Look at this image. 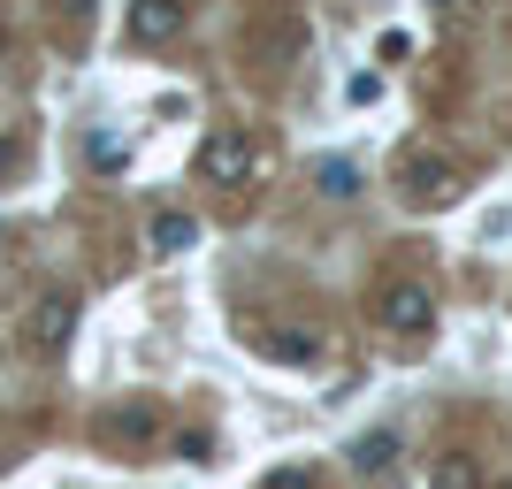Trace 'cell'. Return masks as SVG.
I'll return each mask as SVG.
<instances>
[{
  "mask_svg": "<svg viewBox=\"0 0 512 489\" xmlns=\"http://www.w3.org/2000/svg\"><path fill=\"white\" fill-rule=\"evenodd\" d=\"M398 176H406V199H413V207H428V214L459 199V169H451V153H436V146L398 153Z\"/></svg>",
  "mask_w": 512,
  "mask_h": 489,
  "instance_id": "1",
  "label": "cell"
},
{
  "mask_svg": "<svg viewBox=\"0 0 512 489\" xmlns=\"http://www.w3.org/2000/svg\"><path fill=\"white\" fill-rule=\"evenodd\" d=\"M375 321H383L390 337H428V329H436L428 283H383V291H375Z\"/></svg>",
  "mask_w": 512,
  "mask_h": 489,
  "instance_id": "2",
  "label": "cell"
},
{
  "mask_svg": "<svg viewBox=\"0 0 512 489\" xmlns=\"http://www.w3.org/2000/svg\"><path fill=\"white\" fill-rule=\"evenodd\" d=\"M199 176H207V184H253L260 176V146L245 138V130H214L207 146H199Z\"/></svg>",
  "mask_w": 512,
  "mask_h": 489,
  "instance_id": "3",
  "label": "cell"
},
{
  "mask_svg": "<svg viewBox=\"0 0 512 489\" xmlns=\"http://www.w3.org/2000/svg\"><path fill=\"white\" fill-rule=\"evenodd\" d=\"M23 337H31V352H62V344L77 337V298H69V291L39 298V306H31V329H23Z\"/></svg>",
  "mask_w": 512,
  "mask_h": 489,
  "instance_id": "4",
  "label": "cell"
},
{
  "mask_svg": "<svg viewBox=\"0 0 512 489\" xmlns=\"http://www.w3.org/2000/svg\"><path fill=\"white\" fill-rule=\"evenodd\" d=\"M184 31V0H130V39L153 46V39H176Z\"/></svg>",
  "mask_w": 512,
  "mask_h": 489,
  "instance_id": "5",
  "label": "cell"
},
{
  "mask_svg": "<svg viewBox=\"0 0 512 489\" xmlns=\"http://www.w3.org/2000/svg\"><path fill=\"white\" fill-rule=\"evenodd\" d=\"M398 451H406V436H398V428H367L360 444L344 451V467H352V474H383Z\"/></svg>",
  "mask_w": 512,
  "mask_h": 489,
  "instance_id": "6",
  "label": "cell"
},
{
  "mask_svg": "<svg viewBox=\"0 0 512 489\" xmlns=\"http://www.w3.org/2000/svg\"><path fill=\"white\" fill-rule=\"evenodd\" d=\"M146 237H153V253H192V245H199V222L184 207H169V214H153Z\"/></svg>",
  "mask_w": 512,
  "mask_h": 489,
  "instance_id": "7",
  "label": "cell"
},
{
  "mask_svg": "<svg viewBox=\"0 0 512 489\" xmlns=\"http://www.w3.org/2000/svg\"><path fill=\"white\" fill-rule=\"evenodd\" d=\"M268 352H276L283 367H321V329H276Z\"/></svg>",
  "mask_w": 512,
  "mask_h": 489,
  "instance_id": "8",
  "label": "cell"
},
{
  "mask_svg": "<svg viewBox=\"0 0 512 489\" xmlns=\"http://www.w3.org/2000/svg\"><path fill=\"white\" fill-rule=\"evenodd\" d=\"M314 184H321V199H352L360 192V169H352V161H321Z\"/></svg>",
  "mask_w": 512,
  "mask_h": 489,
  "instance_id": "9",
  "label": "cell"
},
{
  "mask_svg": "<svg viewBox=\"0 0 512 489\" xmlns=\"http://www.w3.org/2000/svg\"><path fill=\"white\" fill-rule=\"evenodd\" d=\"M260 489H314V474H306V467H276Z\"/></svg>",
  "mask_w": 512,
  "mask_h": 489,
  "instance_id": "10",
  "label": "cell"
},
{
  "mask_svg": "<svg viewBox=\"0 0 512 489\" xmlns=\"http://www.w3.org/2000/svg\"><path fill=\"white\" fill-rule=\"evenodd\" d=\"M375 54H383V62H406L413 39H406V31H383V46H375Z\"/></svg>",
  "mask_w": 512,
  "mask_h": 489,
  "instance_id": "11",
  "label": "cell"
},
{
  "mask_svg": "<svg viewBox=\"0 0 512 489\" xmlns=\"http://www.w3.org/2000/svg\"><path fill=\"white\" fill-rule=\"evenodd\" d=\"M0 46H8V39H0Z\"/></svg>",
  "mask_w": 512,
  "mask_h": 489,
  "instance_id": "12",
  "label": "cell"
}]
</instances>
